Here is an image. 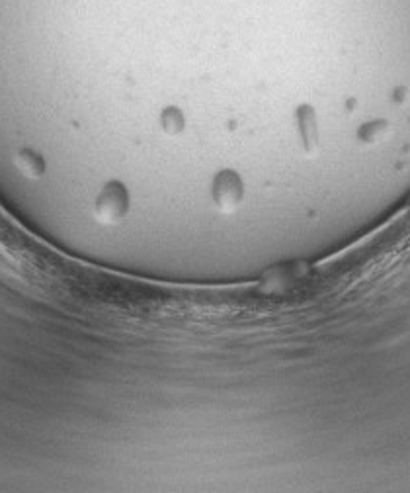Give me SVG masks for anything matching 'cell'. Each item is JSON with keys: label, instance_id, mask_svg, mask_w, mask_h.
<instances>
[{"label": "cell", "instance_id": "1", "mask_svg": "<svg viewBox=\"0 0 410 493\" xmlns=\"http://www.w3.org/2000/svg\"><path fill=\"white\" fill-rule=\"evenodd\" d=\"M127 210H129V194H127L126 186L119 182H109L108 186L102 188L94 204L96 220L102 223L121 221L126 218Z\"/></svg>", "mask_w": 410, "mask_h": 493}, {"label": "cell", "instance_id": "4", "mask_svg": "<svg viewBox=\"0 0 410 493\" xmlns=\"http://www.w3.org/2000/svg\"><path fill=\"white\" fill-rule=\"evenodd\" d=\"M160 124H162V129L167 133H178V131L184 129V116H182V112L176 110V108H168V110L162 112Z\"/></svg>", "mask_w": 410, "mask_h": 493}, {"label": "cell", "instance_id": "2", "mask_svg": "<svg viewBox=\"0 0 410 493\" xmlns=\"http://www.w3.org/2000/svg\"><path fill=\"white\" fill-rule=\"evenodd\" d=\"M244 198V188L241 177L233 170L219 172L213 180V202L221 212H234Z\"/></svg>", "mask_w": 410, "mask_h": 493}, {"label": "cell", "instance_id": "5", "mask_svg": "<svg viewBox=\"0 0 410 493\" xmlns=\"http://www.w3.org/2000/svg\"><path fill=\"white\" fill-rule=\"evenodd\" d=\"M20 167H22V170H24L25 174H30V177H40L43 172L42 159L32 153H24L20 157Z\"/></svg>", "mask_w": 410, "mask_h": 493}, {"label": "cell", "instance_id": "3", "mask_svg": "<svg viewBox=\"0 0 410 493\" xmlns=\"http://www.w3.org/2000/svg\"><path fill=\"white\" fill-rule=\"evenodd\" d=\"M297 118H299V131H301L303 143H305V147H307V151H310V149L317 145V137H318L315 114H313L310 108H301L299 114H297Z\"/></svg>", "mask_w": 410, "mask_h": 493}]
</instances>
